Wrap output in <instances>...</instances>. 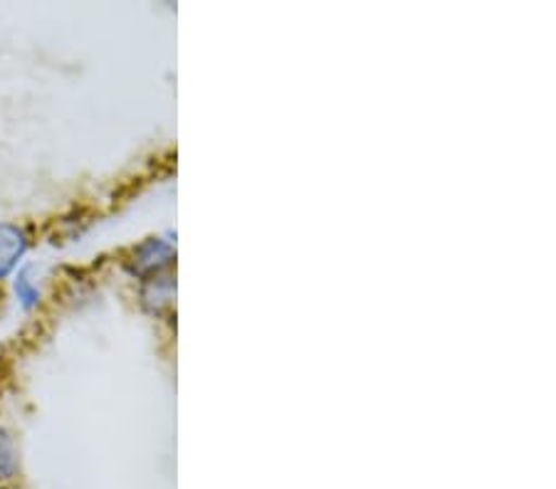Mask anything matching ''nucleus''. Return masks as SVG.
<instances>
[{"label": "nucleus", "instance_id": "nucleus-1", "mask_svg": "<svg viewBox=\"0 0 556 489\" xmlns=\"http://www.w3.org/2000/svg\"><path fill=\"white\" fill-rule=\"evenodd\" d=\"M28 247L30 237L25 233V228L15 226V222H0V282L17 270Z\"/></svg>", "mask_w": 556, "mask_h": 489}, {"label": "nucleus", "instance_id": "nucleus-2", "mask_svg": "<svg viewBox=\"0 0 556 489\" xmlns=\"http://www.w3.org/2000/svg\"><path fill=\"white\" fill-rule=\"evenodd\" d=\"M172 260H174V250L164 243V240H147V243L134 250V257L129 260V270L134 274H139V278H143V274L159 272L161 267H166Z\"/></svg>", "mask_w": 556, "mask_h": 489}, {"label": "nucleus", "instance_id": "nucleus-3", "mask_svg": "<svg viewBox=\"0 0 556 489\" xmlns=\"http://www.w3.org/2000/svg\"><path fill=\"white\" fill-rule=\"evenodd\" d=\"M13 287H15V297L25 311H33L40 307L42 292L38 287V282H35V267H23V270L17 272Z\"/></svg>", "mask_w": 556, "mask_h": 489}, {"label": "nucleus", "instance_id": "nucleus-4", "mask_svg": "<svg viewBox=\"0 0 556 489\" xmlns=\"http://www.w3.org/2000/svg\"><path fill=\"white\" fill-rule=\"evenodd\" d=\"M172 297H174L172 278H154L147 282V287H143V301H147V305L156 311L161 307H166L168 301H172Z\"/></svg>", "mask_w": 556, "mask_h": 489}, {"label": "nucleus", "instance_id": "nucleus-5", "mask_svg": "<svg viewBox=\"0 0 556 489\" xmlns=\"http://www.w3.org/2000/svg\"><path fill=\"white\" fill-rule=\"evenodd\" d=\"M17 452L13 438L3 428H0V482H8L17 475Z\"/></svg>", "mask_w": 556, "mask_h": 489}]
</instances>
